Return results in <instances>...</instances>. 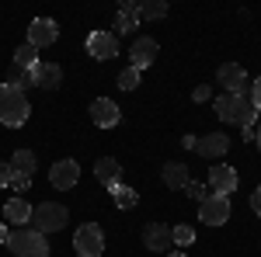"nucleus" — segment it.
I'll return each mask as SVG.
<instances>
[{"label": "nucleus", "mask_w": 261, "mask_h": 257, "mask_svg": "<svg viewBox=\"0 0 261 257\" xmlns=\"http://www.w3.org/2000/svg\"><path fill=\"white\" fill-rule=\"evenodd\" d=\"M213 111H216L223 122L241 125V129H244V125H254V119H258V111H254V104H251V101L241 98V94H226V91L213 101Z\"/></svg>", "instance_id": "1"}, {"label": "nucleus", "mask_w": 261, "mask_h": 257, "mask_svg": "<svg viewBox=\"0 0 261 257\" xmlns=\"http://www.w3.org/2000/svg\"><path fill=\"white\" fill-rule=\"evenodd\" d=\"M28 111H32V104L24 98V91L11 87V83H0V122L11 125V129H18V125L28 122Z\"/></svg>", "instance_id": "2"}, {"label": "nucleus", "mask_w": 261, "mask_h": 257, "mask_svg": "<svg viewBox=\"0 0 261 257\" xmlns=\"http://www.w3.org/2000/svg\"><path fill=\"white\" fill-rule=\"evenodd\" d=\"M7 247H11L14 257H49V243H45V237H42L39 230H32V226L14 230L11 240H7Z\"/></svg>", "instance_id": "3"}, {"label": "nucleus", "mask_w": 261, "mask_h": 257, "mask_svg": "<svg viewBox=\"0 0 261 257\" xmlns=\"http://www.w3.org/2000/svg\"><path fill=\"white\" fill-rule=\"evenodd\" d=\"M66 219H70L66 205L42 202V205H35V209H32V230H39L42 237H45V233H56V230H63V226H66Z\"/></svg>", "instance_id": "4"}, {"label": "nucleus", "mask_w": 261, "mask_h": 257, "mask_svg": "<svg viewBox=\"0 0 261 257\" xmlns=\"http://www.w3.org/2000/svg\"><path fill=\"white\" fill-rule=\"evenodd\" d=\"M73 250H77L81 257H101V250H105V233H101L98 222H84L81 230H77Z\"/></svg>", "instance_id": "5"}, {"label": "nucleus", "mask_w": 261, "mask_h": 257, "mask_svg": "<svg viewBox=\"0 0 261 257\" xmlns=\"http://www.w3.org/2000/svg\"><path fill=\"white\" fill-rule=\"evenodd\" d=\"M230 219V198L226 195H209L205 202H199V222L205 226H223Z\"/></svg>", "instance_id": "6"}, {"label": "nucleus", "mask_w": 261, "mask_h": 257, "mask_svg": "<svg viewBox=\"0 0 261 257\" xmlns=\"http://www.w3.org/2000/svg\"><path fill=\"white\" fill-rule=\"evenodd\" d=\"M87 56L98 60V63L115 60V56H119V39H115L112 32H91V35H87Z\"/></svg>", "instance_id": "7"}, {"label": "nucleus", "mask_w": 261, "mask_h": 257, "mask_svg": "<svg viewBox=\"0 0 261 257\" xmlns=\"http://www.w3.org/2000/svg\"><path fill=\"white\" fill-rule=\"evenodd\" d=\"M216 80H220V87L226 94H241L247 98V77H244V66L237 63H223L220 70H216Z\"/></svg>", "instance_id": "8"}, {"label": "nucleus", "mask_w": 261, "mask_h": 257, "mask_svg": "<svg viewBox=\"0 0 261 257\" xmlns=\"http://www.w3.org/2000/svg\"><path fill=\"white\" fill-rule=\"evenodd\" d=\"M91 122L98 125V129H115L122 122V111H119V104L112 98H94L91 101Z\"/></svg>", "instance_id": "9"}, {"label": "nucleus", "mask_w": 261, "mask_h": 257, "mask_svg": "<svg viewBox=\"0 0 261 257\" xmlns=\"http://www.w3.org/2000/svg\"><path fill=\"white\" fill-rule=\"evenodd\" d=\"M49 181H53V188L56 191H70L77 181H81V163L77 160H60V163H53V170H49Z\"/></svg>", "instance_id": "10"}, {"label": "nucleus", "mask_w": 261, "mask_h": 257, "mask_svg": "<svg viewBox=\"0 0 261 257\" xmlns=\"http://www.w3.org/2000/svg\"><path fill=\"white\" fill-rule=\"evenodd\" d=\"M28 77H32V83L42 87V91H56V87H60V80H63V70L56 66V63H42L39 60V66H32V70H28Z\"/></svg>", "instance_id": "11"}, {"label": "nucleus", "mask_w": 261, "mask_h": 257, "mask_svg": "<svg viewBox=\"0 0 261 257\" xmlns=\"http://www.w3.org/2000/svg\"><path fill=\"white\" fill-rule=\"evenodd\" d=\"M56 35H60V28H56V21H49V18H35L28 24V45H35V49L53 45Z\"/></svg>", "instance_id": "12"}, {"label": "nucleus", "mask_w": 261, "mask_h": 257, "mask_svg": "<svg viewBox=\"0 0 261 257\" xmlns=\"http://www.w3.org/2000/svg\"><path fill=\"white\" fill-rule=\"evenodd\" d=\"M157 52H161V45H157V39H150V35H140V39L133 42V52H129V56H133V66H136V70H146V66H150V63L157 60Z\"/></svg>", "instance_id": "13"}, {"label": "nucleus", "mask_w": 261, "mask_h": 257, "mask_svg": "<svg viewBox=\"0 0 261 257\" xmlns=\"http://www.w3.org/2000/svg\"><path fill=\"white\" fill-rule=\"evenodd\" d=\"M230 150V139H226V132H209V136H202L199 142H195V153L199 157H223Z\"/></svg>", "instance_id": "14"}, {"label": "nucleus", "mask_w": 261, "mask_h": 257, "mask_svg": "<svg viewBox=\"0 0 261 257\" xmlns=\"http://www.w3.org/2000/svg\"><path fill=\"white\" fill-rule=\"evenodd\" d=\"M209 184L216 188V195H230V191L237 188V170H233V167H226V163L209 167Z\"/></svg>", "instance_id": "15"}, {"label": "nucleus", "mask_w": 261, "mask_h": 257, "mask_svg": "<svg viewBox=\"0 0 261 257\" xmlns=\"http://www.w3.org/2000/svg\"><path fill=\"white\" fill-rule=\"evenodd\" d=\"M115 28H119L122 35L136 32V28H140V4H133V0H122V4H119V18H115Z\"/></svg>", "instance_id": "16"}, {"label": "nucleus", "mask_w": 261, "mask_h": 257, "mask_svg": "<svg viewBox=\"0 0 261 257\" xmlns=\"http://www.w3.org/2000/svg\"><path fill=\"white\" fill-rule=\"evenodd\" d=\"M167 243H171V230L164 222H150L143 230V247L146 250H167Z\"/></svg>", "instance_id": "17"}, {"label": "nucleus", "mask_w": 261, "mask_h": 257, "mask_svg": "<svg viewBox=\"0 0 261 257\" xmlns=\"http://www.w3.org/2000/svg\"><path fill=\"white\" fill-rule=\"evenodd\" d=\"M119 174H122V167H119L115 157H101L98 163H94V178H98L105 188H115V184H119Z\"/></svg>", "instance_id": "18"}, {"label": "nucleus", "mask_w": 261, "mask_h": 257, "mask_svg": "<svg viewBox=\"0 0 261 257\" xmlns=\"http://www.w3.org/2000/svg\"><path fill=\"white\" fill-rule=\"evenodd\" d=\"M32 209H35V205H28L24 198H11V202L4 205V219H7V222H32Z\"/></svg>", "instance_id": "19"}, {"label": "nucleus", "mask_w": 261, "mask_h": 257, "mask_svg": "<svg viewBox=\"0 0 261 257\" xmlns=\"http://www.w3.org/2000/svg\"><path fill=\"white\" fill-rule=\"evenodd\" d=\"M188 167H185V163H167V167H164V184H167V188H174V191H185V188H188Z\"/></svg>", "instance_id": "20"}, {"label": "nucleus", "mask_w": 261, "mask_h": 257, "mask_svg": "<svg viewBox=\"0 0 261 257\" xmlns=\"http://www.w3.org/2000/svg\"><path fill=\"white\" fill-rule=\"evenodd\" d=\"M11 170L14 174H35V153L32 150H18L11 157Z\"/></svg>", "instance_id": "21"}, {"label": "nucleus", "mask_w": 261, "mask_h": 257, "mask_svg": "<svg viewBox=\"0 0 261 257\" xmlns=\"http://www.w3.org/2000/svg\"><path fill=\"white\" fill-rule=\"evenodd\" d=\"M14 66H21V70H32V66H39V49L35 45H18V52H14Z\"/></svg>", "instance_id": "22"}, {"label": "nucleus", "mask_w": 261, "mask_h": 257, "mask_svg": "<svg viewBox=\"0 0 261 257\" xmlns=\"http://www.w3.org/2000/svg\"><path fill=\"white\" fill-rule=\"evenodd\" d=\"M140 18L143 21H161V18H167V4H164V0H143V4H140Z\"/></svg>", "instance_id": "23"}, {"label": "nucleus", "mask_w": 261, "mask_h": 257, "mask_svg": "<svg viewBox=\"0 0 261 257\" xmlns=\"http://www.w3.org/2000/svg\"><path fill=\"white\" fill-rule=\"evenodd\" d=\"M112 191V202L119 205V209H133L136 202H140V195L133 191V188H125V184H115V188H108Z\"/></svg>", "instance_id": "24"}, {"label": "nucleus", "mask_w": 261, "mask_h": 257, "mask_svg": "<svg viewBox=\"0 0 261 257\" xmlns=\"http://www.w3.org/2000/svg\"><path fill=\"white\" fill-rule=\"evenodd\" d=\"M171 240H174L178 247H192V243H195V230H192V226H174V230H171Z\"/></svg>", "instance_id": "25"}, {"label": "nucleus", "mask_w": 261, "mask_h": 257, "mask_svg": "<svg viewBox=\"0 0 261 257\" xmlns=\"http://www.w3.org/2000/svg\"><path fill=\"white\" fill-rule=\"evenodd\" d=\"M119 87H122V91H136V87H140V70H136V66L122 70V73H119Z\"/></svg>", "instance_id": "26"}, {"label": "nucleus", "mask_w": 261, "mask_h": 257, "mask_svg": "<svg viewBox=\"0 0 261 257\" xmlns=\"http://www.w3.org/2000/svg\"><path fill=\"white\" fill-rule=\"evenodd\" d=\"M7 83H11V87H24V83H32V77H28V70H21V66H11V73H7Z\"/></svg>", "instance_id": "27"}, {"label": "nucleus", "mask_w": 261, "mask_h": 257, "mask_svg": "<svg viewBox=\"0 0 261 257\" xmlns=\"http://www.w3.org/2000/svg\"><path fill=\"white\" fill-rule=\"evenodd\" d=\"M11 188H14L18 195H24V191L32 188V174H14V178H11Z\"/></svg>", "instance_id": "28"}, {"label": "nucleus", "mask_w": 261, "mask_h": 257, "mask_svg": "<svg viewBox=\"0 0 261 257\" xmlns=\"http://www.w3.org/2000/svg\"><path fill=\"white\" fill-rule=\"evenodd\" d=\"M185 195H192V198H199V202H205V184H199V181H188V188H185Z\"/></svg>", "instance_id": "29"}, {"label": "nucleus", "mask_w": 261, "mask_h": 257, "mask_svg": "<svg viewBox=\"0 0 261 257\" xmlns=\"http://www.w3.org/2000/svg\"><path fill=\"white\" fill-rule=\"evenodd\" d=\"M251 104H254V111L261 115V77L251 83Z\"/></svg>", "instance_id": "30"}, {"label": "nucleus", "mask_w": 261, "mask_h": 257, "mask_svg": "<svg viewBox=\"0 0 261 257\" xmlns=\"http://www.w3.org/2000/svg\"><path fill=\"white\" fill-rule=\"evenodd\" d=\"M11 178H14L11 163H4V160H0V188H11Z\"/></svg>", "instance_id": "31"}, {"label": "nucleus", "mask_w": 261, "mask_h": 257, "mask_svg": "<svg viewBox=\"0 0 261 257\" xmlns=\"http://www.w3.org/2000/svg\"><path fill=\"white\" fill-rule=\"evenodd\" d=\"M192 98H195V101H209V98H213V91L202 83V87H195V94H192Z\"/></svg>", "instance_id": "32"}, {"label": "nucleus", "mask_w": 261, "mask_h": 257, "mask_svg": "<svg viewBox=\"0 0 261 257\" xmlns=\"http://www.w3.org/2000/svg\"><path fill=\"white\" fill-rule=\"evenodd\" d=\"M251 209H254V216H261V188L251 195Z\"/></svg>", "instance_id": "33"}, {"label": "nucleus", "mask_w": 261, "mask_h": 257, "mask_svg": "<svg viewBox=\"0 0 261 257\" xmlns=\"http://www.w3.org/2000/svg\"><path fill=\"white\" fill-rule=\"evenodd\" d=\"M195 142H199L195 136H185V139H181V146H185V150H195Z\"/></svg>", "instance_id": "34"}, {"label": "nucleus", "mask_w": 261, "mask_h": 257, "mask_svg": "<svg viewBox=\"0 0 261 257\" xmlns=\"http://www.w3.org/2000/svg\"><path fill=\"white\" fill-rule=\"evenodd\" d=\"M7 240H11V233H7V226L0 222V243H7Z\"/></svg>", "instance_id": "35"}, {"label": "nucleus", "mask_w": 261, "mask_h": 257, "mask_svg": "<svg viewBox=\"0 0 261 257\" xmlns=\"http://www.w3.org/2000/svg\"><path fill=\"white\" fill-rule=\"evenodd\" d=\"M167 257H188V254H185V250H171Z\"/></svg>", "instance_id": "36"}, {"label": "nucleus", "mask_w": 261, "mask_h": 257, "mask_svg": "<svg viewBox=\"0 0 261 257\" xmlns=\"http://www.w3.org/2000/svg\"><path fill=\"white\" fill-rule=\"evenodd\" d=\"M254 139H258V150H261V129H258V132H254Z\"/></svg>", "instance_id": "37"}]
</instances>
